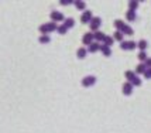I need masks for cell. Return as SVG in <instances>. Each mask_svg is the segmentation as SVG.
Returning <instances> with one entry per match:
<instances>
[{"mask_svg":"<svg viewBox=\"0 0 151 133\" xmlns=\"http://www.w3.org/2000/svg\"><path fill=\"white\" fill-rule=\"evenodd\" d=\"M114 27L117 28L119 33H122L123 35H133V28L129 24H126L123 20H116L114 21Z\"/></svg>","mask_w":151,"mask_h":133,"instance_id":"1","label":"cell"},{"mask_svg":"<svg viewBox=\"0 0 151 133\" xmlns=\"http://www.w3.org/2000/svg\"><path fill=\"white\" fill-rule=\"evenodd\" d=\"M57 28H58V24L57 23H45V24H42V26H40V31L42 35H48V33H52V31H57Z\"/></svg>","mask_w":151,"mask_h":133,"instance_id":"2","label":"cell"},{"mask_svg":"<svg viewBox=\"0 0 151 133\" xmlns=\"http://www.w3.org/2000/svg\"><path fill=\"white\" fill-rule=\"evenodd\" d=\"M100 24H102L100 17H92V20L89 23V27H91V30H92L93 33H96V31H99V28H100Z\"/></svg>","mask_w":151,"mask_h":133,"instance_id":"3","label":"cell"},{"mask_svg":"<svg viewBox=\"0 0 151 133\" xmlns=\"http://www.w3.org/2000/svg\"><path fill=\"white\" fill-rule=\"evenodd\" d=\"M96 84V77H93V75H88V77H85L83 80H82V85L85 88H91L93 87Z\"/></svg>","mask_w":151,"mask_h":133,"instance_id":"4","label":"cell"},{"mask_svg":"<svg viewBox=\"0 0 151 133\" xmlns=\"http://www.w3.org/2000/svg\"><path fill=\"white\" fill-rule=\"evenodd\" d=\"M92 17H93L92 12H91V10H85L83 14L81 16V23H82V24H88V23H91Z\"/></svg>","mask_w":151,"mask_h":133,"instance_id":"5","label":"cell"},{"mask_svg":"<svg viewBox=\"0 0 151 133\" xmlns=\"http://www.w3.org/2000/svg\"><path fill=\"white\" fill-rule=\"evenodd\" d=\"M51 20L52 23H59V21H64L65 20V17H64V14L61 13V12H57V10H54L52 13H51Z\"/></svg>","mask_w":151,"mask_h":133,"instance_id":"6","label":"cell"},{"mask_svg":"<svg viewBox=\"0 0 151 133\" xmlns=\"http://www.w3.org/2000/svg\"><path fill=\"white\" fill-rule=\"evenodd\" d=\"M133 85L130 84V82H124L123 84V87H122V91H123V95H126V96H129V95H132L133 92Z\"/></svg>","mask_w":151,"mask_h":133,"instance_id":"7","label":"cell"},{"mask_svg":"<svg viewBox=\"0 0 151 133\" xmlns=\"http://www.w3.org/2000/svg\"><path fill=\"white\" fill-rule=\"evenodd\" d=\"M99 51L103 54L105 57H110V55H112V48H110V47H107V46H105V44H100Z\"/></svg>","mask_w":151,"mask_h":133,"instance_id":"8","label":"cell"},{"mask_svg":"<svg viewBox=\"0 0 151 133\" xmlns=\"http://www.w3.org/2000/svg\"><path fill=\"white\" fill-rule=\"evenodd\" d=\"M82 43H83V46L92 44L93 43V34L92 33H86L85 35H83V38H82Z\"/></svg>","mask_w":151,"mask_h":133,"instance_id":"9","label":"cell"},{"mask_svg":"<svg viewBox=\"0 0 151 133\" xmlns=\"http://www.w3.org/2000/svg\"><path fill=\"white\" fill-rule=\"evenodd\" d=\"M93 34V40H96V43H103V40H105V34L102 33V31H96V33H92Z\"/></svg>","mask_w":151,"mask_h":133,"instance_id":"10","label":"cell"},{"mask_svg":"<svg viewBox=\"0 0 151 133\" xmlns=\"http://www.w3.org/2000/svg\"><path fill=\"white\" fill-rule=\"evenodd\" d=\"M99 48H100V44H99V43H92V44L88 46V50H86V51L93 54V53H98Z\"/></svg>","mask_w":151,"mask_h":133,"instance_id":"11","label":"cell"},{"mask_svg":"<svg viewBox=\"0 0 151 133\" xmlns=\"http://www.w3.org/2000/svg\"><path fill=\"white\" fill-rule=\"evenodd\" d=\"M64 26L66 27V30H69V28H72L75 26V20H73L72 17H66L65 20H64Z\"/></svg>","mask_w":151,"mask_h":133,"instance_id":"12","label":"cell"},{"mask_svg":"<svg viewBox=\"0 0 151 133\" xmlns=\"http://www.w3.org/2000/svg\"><path fill=\"white\" fill-rule=\"evenodd\" d=\"M86 54H88V51H86V48H83V47H81V48H78V51H76V57H78L79 60H83L86 57Z\"/></svg>","mask_w":151,"mask_h":133,"instance_id":"13","label":"cell"},{"mask_svg":"<svg viewBox=\"0 0 151 133\" xmlns=\"http://www.w3.org/2000/svg\"><path fill=\"white\" fill-rule=\"evenodd\" d=\"M126 19H127V21H134L136 19H137V14H136V12L127 10V13H126Z\"/></svg>","mask_w":151,"mask_h":133,"instance_id":"14","label":"cell"},{"mask_svg":"<svg viewBox=\"0 0 151 133\" xmlns=\"http://www.w3.org/2000/svg\"><path fill=\"white\" fill-rule=\"evenodd\" d=\"M73 4H75V7H76L78 10H85V7H86V3L85 1H82V0H76V1H73Z\"/></svg>","mask_w":151,"mask_h":133,"instance_id":"15","label":"cell"},{"mask_svg":"<svg viewBox=\"0 0 151 133\" xmlns=\"http://www.w3.org/2000/svg\"><path fill=\"white\" fill-rule=\"evenodd\" d=\"M113 43H114V40H113L112 35H106L105 40H103V44H105V46H107V47H110V48H112Z\"/></svg>","mask_w":151,"mask_h":133,"instance_id":"16","label":"cell"},{"mask_svg":"<svg viewBox=\"0 0 151 133\" xmlns=\"http://www.w3.org/2000/svg\"><path fill=\"white\" fill-rule=\"evenodd\" d=\"M137 47L140 48V51H145L147 47H148V43H147L145 40H140L138 41V44H137Z\"/></svg>","mask_w":151,"mask_h":133,"instance_id":"17","label":"cell"},{"mask_svg":"<svg viewBox=\"0 0 151 133\" xmlns=\"http://www.w3.org/2000/svg\"><path fill=\"white\" fill-rule=\"evenodd\" d=\"M124 77H126V80H127V82H132L133 78L136 77V74L133 72V71H126V72H124Z\"/></svg>","mask_w":151,"mask_h":133,"instance_id":"18","label":"cell"},{"mask_svg":"<svg viewBox=\"0 0 151 133\" xmlns=\"http://www.w3.org/2000/svg\"><path fill=\"white\" fill-rule=\"evenodd\" d=\"M145 69H147V68H145L144 62H141V64H138V65H137V68H136V72H134V74H144Z\"/></svg>","mask_w":151,"mask_h":133,"instance_id":"19","label":"cell"},{"mask_svg":"<svg viewBox=\"0 0 151 133\" xmlns=\"http://www.w3.org/2000/svg\"><path fill=\"white\" fill-rule=\"evenodd\" d=\"M129 10H132V12H136L138 7V1H134V0H132V1H129Z\"/></svg>","mask_w":151,"mask_h":133,"instance_id":"20","label":"cell"},{"mask_svg":"<svg viewBox=\"0 0 151 133\" xmlns=\"http://www.w3.org/2000/svg\"><path fill=\"white\" fill-rule=\"evenodd\" d=\"M112 37H113V40L114 41H120V43L123 41V34L119 33V31H114V34H113Z\"/></svg>","mask_w":151,"mask_h":133,"instance_id":"21","label":"cell"},{"mask_svg":"<svg viewBox=\"0 0 151 133\" xmlns=\"http://www.w3.org/2000/svg\"><path fill=\"white\" fill-rule=\"evenodd\" d=\"M130 84H132L133 87H140V85H141V80H140V78H138L137 75H136V77L133 78V81L130 82Z\"/></svg>","mask_w":151,"mask_h":133,"instance_id":"22","label":"cell"},{"mask_svg":"<svg viewBox=\"0 0 151 133\" xmlns=\"http://www.w3.org/2000/svg\"><path fill=\"white\" fill-rule=\"evenodd\" d=\"M147 58H148V57H147V51H140V53H138V60L141 61V62H144Z\"/></svg>","mask_w":151,"mask_h":133,"instance_id":"23","label":"cell"},{"mask_svg":"<svg viewBox=\"0 0 151 133\" xmlns=\"http://www.w3.org/2000/svg\"><path fill=\"white\" fill-rule=\"evenodd\" d=\"M50 41H51L50 35H41V37H40V43H41V44H48Z\"/></svg>","mask_w":151,"mask_h":133,"instance_id":"24","label":"cell"},{"mask_svg":"<svg viewBox=\"0 0 151 133\" xmlns=\"http://www.w3.org/2000/svg\"><path fill=\"white\" fill-rule=\"evenodd\" d=\"M57 31H58V34H61V35H64V34H66V27L62 24V26H58V28H57Z\"/></svg>","mask_w":151,"mask_h":133,"instance_id":"25","label":"cell"},{"mask_svg":"<svg viewBox=\"0 0 151 133\" xmlns=\"http://www.w3.org/2000/svg\"><path fill=\"white\" fill-rule=\"evenodd\" d=\"M120 48L123 50V51H129V46H127V41L123 40L122 43H120Z\"/></svg>","mask_w":151,"mask_h":133,"instance_id":"26","label":"cell"},{"mask_svg":"<svg viewBox=\"0 0 151 133\" xmlns=\"http://www.w3.org/2000/svg\"><path fill=\"white\" fill-rule=\"evenodd\" d=\"M143 75H144L145 80H151V68H147V69L144 71V74H143Z\"/></svg>","mask_w":151,"mask_h":133,"instance_id":"27","label":"cell"},{"mask_svg":"<svg viewBox=\"0 0 151 133\" xmlns=\"http://www.w3.org/2000/svg\"><path fill=\"white\" fill-rule=\"evenodd\" d=\"M127 46H129V50H134V48H137V43H134V41H127Z\"/></svg>","mask_w":151,"mask_h":133,"instance_id":"28","label":"cell"},{"mask_svg":"<svg viewBox=\"0 0 151 133\" xmlns=\"http://www.w3.org/2000/svg\"><path fill=\"white\" fill-rule=\"evenodd\" d=\"M144 65H145V68H151V58H147L144 61Z\"/></svg>","mask_w":151,"mask_h":133,"instance_id":"29","label":"cell"},{"mask_svg":"<svg viewBox=\"0 0 151 133\" xmlns=\"http://www.w3.org/2000/svg\"><path fill=\"white\" fill-rule=\"evenodd\" d=\"M71 3H73V1H71V0H61V4H71Z\"/></svg>","mask_w":151,"mask_h":133,"instance_id":"30","label":"cell"}]
</instances>
